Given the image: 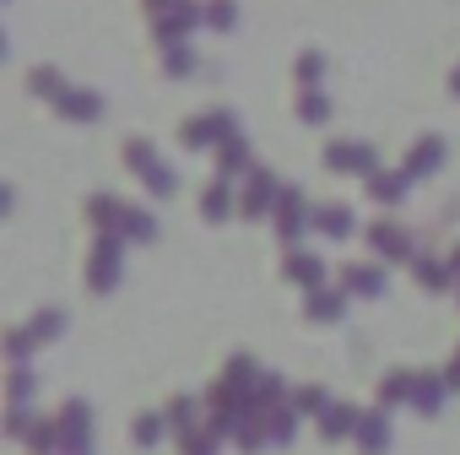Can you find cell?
<instances>
[{
	"mask_svg": "<svg viewBox=\"0 0 460 455\" xmlns=\"http://www.w3.org/2000/svg\"><path fill=\"white\" fill-rule=\"evenodd\" d=\"M93 282L109 288L114 282V245H98V261H93Z\"/></svg>",
	"mask_w": 460,
	"mask_h": 455,
	"instance_id": "cell-6",
	"label": "cell"
},
{
	"mask_svg": "<svg viewBox=\"0 0 460 455\" xmlns=\"http://www.w3.org/2000/svg\"><path fill=\"white\" fill-rule=\"evenodd\" d=\"M411 401H417L422 412H438V406H444V385H438V379H417V385H411Z\"/></svg>",
	"mask_w": 460,
	"mask_h": 455,
	"instance_id": "cell-2",
	"label": "cell"
},
{
	"mask_svg": "<svg viewBox=\"0 0 460 455\" xmlns=\"http://www.w3.org/2000/svg\"><path fill=\"white\" fill-rule=\"evenodd\" d=\"M136 433H141V444H152V439H157V417H141V428H136Z\"/></svg>",
	"mask_w": 460,
	"mask_h": 455,
	"instance_id": "cell-18",
	"label": "cell"
},
{
	"mask_svg": "<svg viewBox=\"0 0 460 455\" xmlns=\"http://www.w3.org/2000/svg\"><path fill=\"white\" fill-rule=\"evenodd\" d=\"M320 228H325L331 239H347V234H352V211H347V206H325V211H320Z\"/></svg>",
	"mask_w": 460,
	"mask_h": 455,
	"instance_id": "cell-1",
	"label": "cell"
},
{
	"mask_svg": "<svg viewBox=\"0 0 460 455\" xmlns=\"http://www.w3.org/2000/svg\"><path fill=\"white\" fill-rule=\"evenodd\" d=\"M406 390H411V379H406V374H385V385H379V396H385V406H395V401H401Z\"/></svg>",
	"mask_w": 460,
	"mask_h": 455,
	"instance_id": "cell-11",
	"label": "cell"
},
{
	"mask_svg": "<svg viewBox=\"0 0 460 455\" xmlns=\"http://www.w3.org/2000/svg\"><path fill=\"white\" fill-rule=\"evenodd\" d=\"M358 439H363V450H368V455H379V450H385V423H379V417H368V423L358 428Z\"/></svg>",
	"mask_w": 460,
	"mask_h": 455,
	"instance_id": "cell-8",
	"label": "cell"
},
{
	"mask_svg": "<svg viewBox=\"0 0 460 455\" xmlns=\"http://www.w3.org/2000/svg\"><path fill=\"white\" fill-rule=\"evenodd\" d=\"M200 211H206V217H222V211H227V190H222V184H217V190H206Z\"/></svg>",
	"mask_w": 460,
	"mask_h": 455,
	"instance_id": "cell-15",
	"label": "cell"
},
{
	"mask_svg": "<svg viewBox=\"0 0 460 455\" xmlns=\"http://www.w3.org/2000/svg\"><path fill=\"white\" fill-rule=\"evenodd\" d=\"M438 157H444V147H438V141H422L417 157H411V168H417V174H422V168H438Z\"/></svg>",
	"mask_w": 460,
	"mask_h": 455,
	"instance_id": "cell-12",
	"label": "cell"
},
{
	"mask_svg": "<svg viewBox=\"0 0 460 455\" xmlns=\"http://www.w3.org/2000/svg\"><path fill=\"white\" fill-rule=\"evenodd\" d=\"M374 245L385 255H406V234H395V228H374Z\"/></svg>",
	"mask_w": 460,
	"mask_h": 455,
	"instance_id": "cell-9",
	"label": "cell"
},
{
	"mask_svg": "<svg viewBox=\"0 0 460 455\" xmlns=\"http://www.w3.org/2000/svg\"><path fill=\"white\" fill-rule=\"evenodd\" d=\"M125 234H136V239H152V217H146V211H125Z\"/></svg>",
	"mask_w": 460,
	"mask_h": 455,
	"instance_id": "cell-14",
	"label": "cell"
},
{
	"mask_svg": "<svg viewBox=\"0 0 460 455\" xmlns=\"http://www.w3.org/2000/svg\"><path fill=\"white\" fill-rule=\"evenodd\" d=\"M288 277H293V282H320V261H314V255H293V261H288Z\"/></svg>",
	"mask_w": 460,
	"mask_h": 455,
	"instance_id": "cell-7",
	"label": "cell"
},
{
	"mask_svg": "<svg viewBox=\"0 0 460 455\" xmlns=\"http://www.w3.org/2000/svg\"><path fill=\"white\" fill-rule=\"evenodd\" d=\"M293 406H298V412H320V406H325V390H314V385H309V390H298V396H293Z\"/></svg>",
	"mask_w": 460,
	"mask_h": 455,
	"instance_id": "cell-16",
	"label": "cell"
},
{
	"mask_svg": "<svg viewBox=\"0 0 460 455\" xmlns=\"http://www.w3.org/2000/svg\"><path fill=\"white\" fill-rule=\"evenodd\" d=\"M347 282H352L358 293H379V272H374V266H352V277H347Z\"/></svg>",
	"mask_w": 460,
	"mask_h": 455,
	"instance_id": "cell-13",
	"label": "cell"
},
{
	"mask_svg": "<svg viewBox=\"0 0 460 455\" xmlns=\"http://www.w3.org/2000/svg\"><path fill=\"white\" fill-rule=\"evenodd\" d=\"M271 206V174H255V190H250V201H244V211L255 217V211H266Z\"/></svg>",
	"mask_w": 460,
	"mask_h": 455,
	"instance_id": "cell-5",
	"label": "cell"
},
{
	"mask_svg": "<svg viewBox=\"0 0 460 455\" xmlns=\"http://www.w3.org/2000/svg\"><path fill=\"white\" fill-rule=\"evenodd\" d=\"M374 195H379V201H395V195H401V179H385V174H379V179H374Z\"/></svg>",
	"mask_w": 460,
	"mask_h": 455,
	"instance_id": "cell-17",
	"label": "cell"
},
{
	"mask_svg": "<svg viewBox=\"0 0 460 455\" xmlns=\"http://www.w3.org/2000/svg\"><path fill=\"white\" fill-rule=\"evenodd\" d=\"M417 282H422V288H444V282H449V272H444L438 261H417Z\"/></svg>",
	"mask_w": 460,
	"mask_h": 455,
	"instance_id": "cell-10",
	"label": "cell"
},
{
	"mask_svg": "<svg viewBox=\"0 0 460 455\" xmlns=\"http://www.w3.org/2000/svg\"><path fill=\"white\" fill-rule=\"evenodd\" d=\"M352 423H358V412H352V406H325V423H320V428L336 439V433H347Z\"/></svg>",
	"mask_w": 460,
	"mask_h": 455,
	"instance_id": "cell-4",
	"label": "cell"
},
{
	"mask_svg": "<svg viewBox=\"0 0 460 455\" xmlns=\"http://www.w3.org/2000/svg\"><path fill=\"white\" fill-rule=\"evenodd\" d=\"M368 147H331V168H368Z\"/></svg>",
	"mask_w": 460,
	"mask_h": 455,
	"instance_id": "cell-3",
	"label": "cell"
},
{
	"mask_svg": "<svg viewBox=\"0 0 460 455\" xmlns=\"http://www.w3.org/2000/svg\"><path fill=\"white\" fill-rule=\"evenodd\" d=\"M455 272H460V255H455Z\"/></svg>",
	"mask_w": 460,
	"mask_h": 455,
	"instance_id": "cell-19",
	"label": "cell"
},
{
	"mask_svg": "<svg viewBox=\"0 0 460 455\" xmlns=\"http://www.w3.org/2000/svg\"><path fill=\"white\" fill-rule=\"evenodd\" d=\"M455 93H460V76H455Z\"/></svg>",
	"mask_w": 460,
	"mask_h": 455,
	"instance_id": "cell-20",
	"label": "cell"
}]
</instances>
